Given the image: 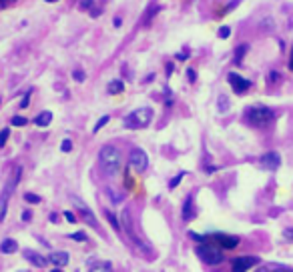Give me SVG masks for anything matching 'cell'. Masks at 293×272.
<instances>
[{"mask_svg": "<svg viewBox=\"0 0 293 272\" xmlns=\"http://www.w3.org/2000/svg\"><path fill=\"white\" fill-rule=\"evenodd\" d=\"M217 36L223 38V40H225V38H229V36H231V28H229V26H221L219 30H217Z\"/></svg>", "mask_w": 293, "mask_h": 272, "instance_id": "24", "label": "cell"}, {"mask_svg": "<svg viewBox=\"0 0 293 272\" xmlns=\"http://www.w3.org/2000/svg\"><path fill=\"white\" fill-rule=\"evenodd\" d=\"M23 220H25V222H28V220H30V212H28V210H26V212H23Z\"/></svg>", "mask_w": 293, "mask_h": 272, "instance_id": "41", "label": "cell"}, {"mask_svg": "<svg viewBox=\"0 0 293 272\" xmlns=\"http://www.w3.org/2000/svg\"><path fill=\"white\" fill-rule=\"evenodd\" d=\"M189 58V52L185 50V52H181V54H177V60H187Z\"/></svg>", "mask_w": 293, "mask_h": 272, "instance_id": "40", "label": "cell"}, {"mask_svg": "<svg viewBox=\"0 0 293 272\" xmlns=\"http://www.w3.org/2000/svg\"><path fill=\"white\" fill-rule=\"evenodd\" d=\"M50 220H52V222H58V214H50Z\"/></svg>", "mask_w": 293, "mask_h": 272, "instance_id": "43", "label": "cell"}, {"mask_svg": "<svg viewBox=\"0 0 293 272\" xmlns=\"http://www.w3.org/2000/svg\"><path fill=\"white\" fill-rule=\"evenodd\" d=\"M283 236H285L287 240H293V228H285V230H283Z\"/></svg>", "mask_w": 293, "mask_h": 272, "instance_id": "39", "label": "cell"}, {"mask_svg": "<svg viewBox=\"0 0 293 272\" xmlns=\"http://www.w3.org/2000/svg\"><path fill=\"white\" fill-rule=\"evenodd\" d=\"M255 264H259L257 256H239L231 262V272H247L251 270Z\"/></svg>", "mask_w": 293, "mask_h": 272, "instance_id": "10", "label": "cell"}, {"mask_svg": "<svg viewBox=\"0 0 293 272\" xmlns=\"http://www.w3.org/2000/svg\"><path fill=\"white\" fill-rule=\"evenodd\" d=\"M26 122H28V120H26L25 116H14V118L10 120L12 126H26Z\"/></svg>", "mask_w": 293, "mask_h": 272, "instance_id": "26", "label": "cell"}, {"mask_svg": "<svg viewBox=\"0 0 293 272\" xmlns=\"http://www.w3.org/2000/svg\"><path fill=\"white\" fill-rule=\"evenodd\" d=\"M193 216H195V210H193V196H187L185 202H183V220L189 222Z\"/></svg>", "mask_w": 293, "mask_h": 272, "instance_id": "14", "label": "cell"}, {"mask_svg": "<svg viewBox=\"0 0 293 272\" xmlns=\"http://www.w3.org/2000/svg\"><path fill=\"white\" fill-rule=\"evenodd\" d=\"M8 136H10V128H2V130H0V148H2V146H6Z\"/></svg>", "mask_w": 293, "mask_h": 272, "instance_id": "23", "label": "cell"}, {"mask_svg": "<svg viewBox=\"0 0 293 272\" xmlns=\"http://www.w3.org/2000/svg\"><path fill=\"white\" fill-rule=\"evenodd\" d=\"M71 200H73L74 208H76V210L80 212L82 220H85V222H87V224H89V226H91V228H95V230H98V228H100V226H98V220H97V216H95V212H93V210L89 208V204L85 202V200H80L78 196H73Z\"/></svg>", "mask_w": 293, "mask_h": 272, "instance_id": "6", "label": "cell"}, {"mask_svg": "<svg viewBox=\"0 0 293 272\" xmlns=\"http://www.w3.org/2000/svg\"><path fill=\"white\" fill-rule=\"evenodd\" d=\"M269 84H271V82H277V80H279V72H269Z\"/></svg>", "mask_w": 293, "mask_h": 272, "instance_id": "38", "label": "cell"}, {"mask_svg": "<svg viewBox=\"0 0 293 272\" xmlns=\"http://www.w3.org/2000/svg\"><path fill=\"white\" fill-rule=\"evenodd\" d=\"M25 258L26 260H30V262H32L34 266H38V268H45V266H47V262H49L45 256H40V254H38V252H34V250H25Z\"/></svg>", "mask_w": 293, "mask_h": 272, "instance_id": "13", "label": "cell"}, {"mask_svg": "<svg viewBox=\"0 0 293 272\" xmlns=\"http://www.w3.org/2000/svg\"><path fill=\"white\" fill-rule=\"evenodd\" d=\"M73 78L76 80V82H82V80H85L87 76H85V72H82V70H74V72H73Z\"/></svg>", "mask_w": 293, "mask_h": 272, "instance_id": "33", "label": "cell"}, {"mask_svg": "<svg viewBox=\"0 0 293 272\" xmlns=\"http://www.w3.org/2000/svg\"><path fill=\"white\" fill-rule=\"evenodd\" d=\"M205 238L211 240V242H215V244L223 250H233V248H237V244H239V238H237V236H229V234H223V232L207 234Z\"/></svg>", "mask_w": 293, "mask_h": 272, "instance_id": "7", "label": "cell"}, {"mask_svg": "<svg viewBox=\"0 0 293 272\" xmlns=\"http://www.w3.org/2000/svg\"><path fill=\"white\" fill-rule=\"evenodd\" d=\"M197 256L205 262V264H211V266H217L223 262L225 254H223V248H219L215 242L211 240H205V242H199V246L195 248Z\"/></svg>", "mask_w": 293, "mask_h": 272, "instance_id": "3", "label": "cell"}, {"mask_svg": "<svg viewBox=\"0 0 293 272\" xmlns=\"http://www.w3.org/2000/svg\"><path fill=\"white\" fill-rule=\"evenodd\" d=\"M73 240H76V242H87V234L85 232H73V234H69Z\"/></svg>", "mask_w": 293, "mask_h": 272, "instance_id": "29", "label": "cell"}, {"mask_svg": "<svg viewBox=\"0 0 293 272\" xmlns=\"http://www.w3.org/2000/svg\"><path fill=\"white\" fill-rule=\"evenodd\" d=\"M89 272H113V266H111V262H100V264L91 266Z\"/></svg>", "mask_w": 293, "mask_h": 272, "instance_id": "20", "label": "cell"}, {"mask_svg": "<svg viewBox=\"0 0 293 272\" xmlns=\"http://www.w3.org/2000/svg\"><path fill=\"white\" fill-rule=\"evenodd\" d=\"M257 272H293L291 268L283 266V264H267V266H261Z\"/></svg>", "mask_w": 293, "mask_h": 272, "instance_id": "18", "label": "cell"}, {"mask_svg": "<svg viewBox=\"0 0 293 272\" xmlns=\"http://www.w3.org/2000/svg\"><path fill=\"white\" fill-rule=\"evenodd\" d=\"M239 2H241V0H233V2H231V4H229V6H227V8L223 10V12H221V14H227V12H231V10H233V8H235V6L239 4Z\"/></svg>", "mask_w": 293, "mask_h": 272, "instance_id": "37", "label": "cell"}, {"mask_svg": "<svg viewBox=\"0 0 293 272\" xmlns=\"http://www.w3.org/2000/svg\"><path fill=\"white\" fill-rule=\"evenodd\" d=\"M109 120H111V116H102V118H100V120H98L97 124H95V128H93V132H95V134H97L98 130H100V128H102V126H104V124H107V122H109Z\"/></svg>", "mask_w": 293, "mask_h": 272, "instance_id": "27", "label": "cell"}, {"mask_svg": "<svg viewBox=\"0 0 293 272\" xmlns=\"http://www.w3.org/2000/svg\"><path fill=\"white\" fill-rule=\"evenodd\" d=\"M98 166L100 170L107 174V176H115L121 172L122 166V156L119 152V148L111 146V144H104L98 152Z\"/></svg>", "mask_w": 293, "mask_h": 272, "instance_id": "1", "label": "cell"}, {"mask_svg": "<svg viewBox=\"0 0 293 272\" xmlns=\"http://www.w3.org/2000/svg\"><path fill=\"white\" fill-rule=\"evenodd\" d=\"M107 192H109V196L113 198V202H121V200H122V194H119V192H115L113 188H109Z\"/></svg>", "mask_w": 293, "mask_h": 272, "instance_id": "31", "label": "cell"}, {"mask_svg": "<svg viewBox=\"0 0 293 272\" xmlns=\"http://www.w3.org/2000/svg\"><path fill=\"white\" fill-rule=\"evenodd\" d=\"M30 96H32V90H26L25 96H23V100H20V108H28V104H30Z\"/></svg>", "mask_w": 293, "mask_h": 272, "instance_id": "28", "label": "cell"}, {"mask_svg": "<svg viewBox=\"0 0 293 272\" xmlns=\"http://www.w3.org/2000/svg\"><path fill=\"white\" fill-rule=\"evenodd\" d=\"M20 272H28V270H20Z\"/></svg>", "mask_w": 293, "mask_h": 272, "instance_id": "49", "label": "cell"}, {"mask_svg": "<svg viewBox=\"0 0 293 272\" xmlns=\"http://www.w3.org/2000/svg\"><path fill=\"white\" fill-rule=\"evenodd\" d=\"M60 150H62V152H71V150H73V142H71L69 138H67V140H62V144H60Z\"/></svg>", "mask_w": 293, "mask_h": 272, "instance_id": "32", "label": "cell"}, {"mask_svg": "<svg viewBox=\"0 0 293 272\" xmlns=\"http://www.w3.org/2000/svg\"><path fill=\"white\" fill-rule=\"evenodd\" d=\"M104 216L109 218V222L113 224V228H115V230H121V226H119V220H117V216H115L111 210H104Z\"/></svg>", "mask_w": 293, "mask_h": 272, "instance_id": "22", "label": "cell"}, {"mask_svg": "<svg viewBox=\"0 0 293 272\" xmlns=\"http://www.w3.org/2000/svg\"><path fill=\"white\" fill-rule=\"evenodd\" d=\"M219 112H227L229 110V98L225 96V94H219Z\"/></svg>", "mask_w": 293, "mask_h": 272, "instance_id": "21", "label": "cell"}, {"mask_svg": "<svg viewBox=\"0 0 293 272\" xmlns=\"http://www.w3.org/2000/svg\"><path fill=\"white\" fill-rule=\"evenodd\" d=\"M49 262H52V264L58 266V268H62L65 264H69V254L62 252V250H54V252H50Z\"/></svg>", "mask_w": 293, "mask_h": 272, "instance_id": "12", "label": "cell"}, {"mask_svg": "<svg viewBox=\"0 0 293 272\" xmlns=\"http://www.w3.org/2000/svg\"><path fill=\"white\" fill-rule=\"evenodd\" d=\"M122 90H124V84H122V80H119V78L111 80L109 86H107V92H109V94H121Z\"/></svg>", "mask_w": 293, "mask_h": 272, "instance_id": "17", "label": "cell"}, {"mask_svg": "<svg viewBox=\"0 0 293 272\" xmlns=\"http://www.w3.org/2000/svg\"><path fill=\"white\" fill-rule=\"evenodd\" d=\"M20 176H23V168H20V166H16V168L12 170V176L8 178L6 186H4L2 196H0V222H2V220H4V216H6V204H8L10 194L14 192V186H16L18 180H20Z\"/></svg>", "mask_w": 293, "mask_h": 272, "instance_id": "5", "label": "cell"}, {"mask_svg": "<svg viewBox=\"0 0 293 272\" xmlns=\"http://www.w3.org/2000/svg\"><path fill=\"white\" fill-rule=\"evenodd\" d=\"M62 216H65V218H67V220H69V222H76V216H74L73 212H71V210H65V214H62Z\"/></svg>", "mask_w": 293, "mask_h": 272, "instance_id": "35", "label": "cell"}, {"mask_svg": "<svg viewBox=\"0 0 293 272\" xmlns=\"http://www.w3.org/2000/svg\"><path fill=\"white\" fill-rule=\"evenodd\" d=\"M259 166L265 168V170H277V168L281 166V156H279V152H275V150L265 152V154L259 158Z\"/></svg>", "mask_w": 293, "mask_h": 272, "instance_id": "11", "label": "cell"}, {"mask_svg": "<svg viewBox=\"0 0 293 272\" xmlns=\"http://www.w3.org/2000/svg\"><path fill=\"white\" fill-rule=\"evenodd\" d=\"M93 8V0H82L80 2V10H91Z\"/></svg>", "mask_w": 293, "mask_h": 272, "instance_id": "34", "label": "cell"}, {"mask_svg": "<svg viewBox=\"0 0 293 272\" xmlns=\"http://www.w3.org/2000/svg\"><path fill=\"white\" fill-rule=\"evenodd\" d=\"M249 50V46L247 44H241V46H237V50H235V58H233V62L237 64V66H241V62H243V56H245V52Z\"/></svg>", "mask_w": 293, "mask_h": 272, "instance_id": "19", "label": "cell"}, {"mask_svg": "<svg viewBox=\"0 0 293 272\" xmlns=\"http://www.w3.org/2000/svg\"><path fill=\"white\" fill-rule=\"evenodd\" d=\"M183 178H185V172H179V174H177V176H175V178L169 182V188H177V184L183 180Z\"/></svg>", "mask_w": 293, "mask_h": 272, "instance_id": "30", "label": "cell"}, {"mask_svg": "<svg viewBox=\"0 0 293 272\" xmlns=\"http://www.w3.org/2000/svg\"><path fill=\"white\" fill-rule=\"evenodd\" d=\"M113 24H115V26H121V24H122V20H121V18H119V16H117V18L113 20Z\"/></svg>", "mask_w": 293, "mask_h": 272, "instance_id": "42", "label": "cell"}, {"mask_svg": "<svg viewBox=\"0 0 293 272\" xmlns=\"http://www.w3.org/2000/svg\"><path fill=\"white\" fill-rule=\"evenodd\" d=\"M289 70H293V48H291V56H289Z\"/></svg>", "mask_w": 293, "mask_h": 272, "instance_id": "44", "label": "cell"}, {"mask_svg": "<svg viewBox=\"0 0 293 272\" xmlns=\"http://www.w3.org/2000/svg\"><path fill=\"white\" fill-rule=\"evenodd\" d=\"M16 250H18V242L12 240V238H6V240L0 242V252H2V254H12V252H16Z\"/></svg>", "mask_w": 293, "mask_h": 272, "instance_id": "15", "label": "cell"}, {"mask_svg": "<svg viewBox=\"0 0 293 272\" xmlns=\"http://www.w3.org/2000/svg\"><path fill=\"white\" fill-rule=\"evenodd\" d=\"M227 80H229V84H231V88H233L235 94H245V92L251 88V80L243 78V76L237 74V72H229V74H227Z\"/></svg>", "mask_w": 293, "mask_h": 272, "instance_id": "9", "label": "cell"}, {"mask_svg": "<svg viewBox=\"0 0 293 272\" xmlns=\"http://www.w3.org/2000/svg\"><path fill=\"white\" fill-rule=\"evenodd\" d=\"M243 120L253 128H265L275 120V110L269 106H263V104H255V106H249L243 112Z\"/></svg>", "mask_w": 293, "mask_h": 272, "instance_id": "2", "label": "cell"}, {"mask_svg": "<svg viewBox=\"0 0 293 272\" xmlns=\"http://www.w3.org/2000/svg\"><path fill=\"white\" fill-rule=\"evenodd\" d=\"M173 72V62H169V64H167V74H171Z\"/></svg>", "mask_w": 293, "mask_h": 272, "instance_id": "45", "label": "cell"}, {"mask_svg": "<svg viewBox=\"0 0 293 272\" xmlns=\"http://www.w3.org/2000/svg\"><path fill=\"white\" fill-rule=\"evenodd\" d=\"M8 2H10V0H0V6H6Z\"/></svg>", "mask_w": 293, "mask_h": 272, "instance_id": "46", "label": "cell"}, {"mask_svg": "<svg viewBox=\"0 0 293 272\" xmlns=\"http://www.w3.org/2000/svg\"><path fill=\"white\" fill-rule=\"evenodd\" d=\"M187 78H189V82H195L197 80V72L193 70V68H189V70H187Z\"/></svg>", "mask_w": 293, "mask_h": 272, "instance_id": "36", "label": "cell"}, {"mask_svg": "<svg viewBox=\"0 0 293 272\" xmlns=\"http://www.w3.org/2000/svg\"><path fill=\"white\" fill-rule=\"evenodd\" d=\"M151 120H153V108L143 106V108H137V110H133L131 114H127L124 120H122V124H124V128L141 130V128H146L151 124Z\"/></svg>", "mask_w": 293, "mask_h": 272, "instance_id": "4", "label": "cell"}, {"mask_svg": "<svg viewBox=\"0 0 293 272\" xmlns=\"http://www.w3.org/2000/svg\"><path fill=\"white\" fill-rule=\"evenodd\" d=\"M129 166L135 170V172H145L146 166H149V156L143 148H135L129 156Z\"/></svg>", "mask_w": 293, "mask_h": 272, "instance_id": "8", "label": "cell"}, {"mask_svg": "<svg viewBox=\"0 0 293 272\" xmlns=\"http://www.w3.org/2000/svg\"><path fill=\"white\" fill-rule=\"evenodd\" d=\"M50 272H62V270H60V268H58V266H56V268H52V270H50Z\"/></svg>", "mask_w": 293, "mask_h": 272, "instance_id": "47", "label": "cell"}, {"mask_svg": "<svg viewBox=\"0 0 293 272\" xmlns=\"http://www.w3.org/2000/svg\"><path fill=\"white\" fill-rule=\"evenodd\" d=\"M50 122H52V114L49 110H45V112H40L36 118H34V124L36 126H40V128H45V126H49Z\"/></svg>", "mask_w": 293, "mask_h": 272, "instance_id": "16", "label": "cell"}, {"mask_svg": "<svg viewBox=\"0 0 293 272\" xmlns=\"http://www.w3.org/2000/svg\"><path fill=\"white\" fill-rule=\"evenodd\" d=\"M25 200L26 202H30V204H38L40 202V196H38V194H32V192H26Z\"/></svg>", "mask_w": 293, "mask_h": 272, "instance_id": "25", "label": "cell"}, {"mask_svg": "<svg viewBox=\"0 0 293 272\" xmlns=\"http://www.w3.org/2000/svg\"><path fill=\"white\" fill-rule=\"evenodd\" d=\"M47 2H58V0H47Z\"/></svg>", "mask_w": 293, "mask_h": 272, "instance_id": "48", "label": "cell"}]
</instances>
